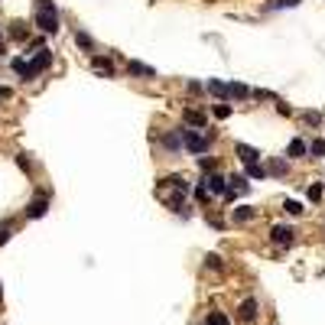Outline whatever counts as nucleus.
I'll list each match as a JSON object with an SVG mask.
<instances>
[{"label": "nucleus", "instance_id": "obj_1", "mask_svg": "<svg viewBox=\"0 0 325 325\" xmlns=\"http://www.w3.org/2000/svg\"><path fill=\"white\" fill-rule=\"evenodd\" d=\"M36 26L43 33H59V10L52 0H36Z\"/></svg>", "mask_w": 325, "mask_h": 325}, {"label": "nucleus", "instance_id": "obj_2", "mask_svg": "<svg viewBox=\"0 0 325 325\" xmlns=\"http://www.w3.org/2000/svg\"><path fill=\"white\" fill-rule=\"evenodd\" d=\"M52 65V52L49 49H39V55L33 62H26V68H23V78H36L39 72H46V68Z\"/></svg>", "mask_w": 325, "mask_h": 325}, {"label": "nucleus", "instance_id": "obj_3", "mask_svg": "<svg viewBox=\"0 0 325 325\" xmlns=\"http://www.w3.org/2000/svg\"><path fill=\"white\" fill-rule=\"evenodd\" d=\"M185 150H189V153H195V156H202L205 150H208V137H202V134H192V130H185Z\"/></svg>", "mask_w": 325, "mask_h": 325}, {"label": "nucleus", "instance_id": "obj_4", "mask_svg": "<svg viewBox=\"0 0 325 325\" xmlns=\"http://www.w3.org/2000/svg\"><path fill=\"white\" fill-rule=\"evenodd\" d=\"M270 241H273V244H280V247H289L296 241V231H293V228H286V225H276L270 231Z\"/></svg>", "mask_w": 325, "mask_h": 325}, {"label": "nucleus", "instance_id": "obj_5", "mask_svg": "<svg viewBox=\"0 0 325 325\" xmlns=\"http://www.w3.org/2000/svg\"><path fill=\"white\" fill-rule=\"evenodd\" d=\"M202 185L208 189V195H228V179L218 176V172H215V176H205Z\"/></svg>", "mask_w": 325, "mask_h": 325}, {"label": "nucleus", "instance_id": "obj_6", "mask_svg": "<svg viewBox=\"0 0 325 325\" xmlns=\"http://www.w3.org/2000/svg\"><path fill=\"white\" fill-rule=\"evenodd\" d=\"M46 211H49V198H46V195H39V198H33V202H30L26 215H30V218H43Z\"/></svg>", "mask_w": 325, "mask_h": 325}, {"label": "nucleus", "instance_id": "obj_7", "mask_svg": "<svg viewBox=\"0 0 325 325\" xmlns=\"http://www.w3.org/2000/svg\"><path fill=\"white\" fill-rule=\"evenodd\" d=\"M238 315H241V322H254L257 319V299H244L241 309H238Z\"/></svg>", "mask_w": 325, "mask_h": 325}, {"label": "nucleus", "instance_id": "obj_8", "mask_svg": "<svg viewBox=\"0 0 325 325\" xmlns=\"http://www.w3.org/2000/svg\"><path fill=\"white\" fill-rule=\"evenodd\" d=\"M238 156H241V163H247V166H251V163H257V150H254V147H247V143H238Z\"/></svg>", "mask_w": 325, "mask_h": 325}, {"label": "nucleus", "instance_id": "obj_9", "mask_svg": "<svg viewBox=\"0 0 325 325\" xmlns=\"http://www.w3.org/2000/svg\"><path fill=\"white\" fill-rule=\"evenodd\" d=\"M91 68H94L98 75H104V78H114V65H111L107 59H94V62H91Z\"/></svg>", "mask_w": 325, "mask_h": 325}, {"label": "nucleus", "instance_id": "obj_10", "mask_svg": "<svg viewBox=\"0 0 325 325\" xmlns=\"http://www.w3.org/2000/svg\"><path fill=\"white\" fill-rule=\"evenodd\" d=\"M166 150H179V147H185V134H166Z\"/></svg>", "mask_w": 325, "mask_h": 325}, {"label": "nucleus", "instance_id": "obj_11", "mask_svg": "<svg viewBox=\"0 0 325 325\" xmlns=\"http://www.w3.org/2000/svg\"><path fill=\"white\" fill-rule=\"evenodd\" d=\"M127 68H130V75H147V78H153V75H156L153 68H150V65H143V62H130Z\"/></svg>", "mask_w": 325, "mask_h": 325}, {"label": "nucleus", "instance_id": "obj_12", "mask_svg": "<svg viewBox=\"0 0 325 325\" xmlns=\"http://www.w3.org/2000/svg\"><path fill=\"white\" fill-rule=\"evenodd\" d=\"M306 143L302 140H289V147H286V156H306Z\"/></svg>", "mask_w": 325, "mask_h": 325}, {"label": "nucleus", "instance_id": "obj_13", "mask_svg": "<svg viewBox=\"0 0 325 325\" xmlns=\"http://www.w3.org/2000/svg\"><path fill=\"white\" fill-rule=\"evenodd\" d=\"M283 211H286V215H302V202H296V198H286V202H283Z\"/></svg>", "mask_w": 325, "mask_h": 325}, {"label": "nucleus", "instance_id": "obj_14", "mask_svg": "<svg viewBox=\"0 0 325 325\" xmlns=\"http://www.w3.org/2000/svg\"><path fill=\"white\" fill-rule=\"evenodd\" d=\"M208 91L218 94V98H228V94H231V91H228V85H221V81H215V78L208 81Z\"/></svg>", "mask_w": 325, "mask_h": 325}, {"label": "nucleus", "instance_id": "obj_15", "mask_svg": "<svg viewBox=\"0 0 325 325\" xmlns=\"http://www.w3.org/2000/svg\"><path fill=\"white\" fill-rule=\"evenodd\" d=\"M251 218H254V208H247V205L234 208V221H251Z\"/></svg>", "mask_w": 325, "mask_h": 325}, {"label": "nucleus", "instance_id": "obj_16", "mask_svg": "<svg viewBox=\"0 0 325 325\" xmlns=\"http://www.w3.org/2000/svg\"><path fill=\"white\" fill-rule=\"evenodd\" d=\"M185 121H189L192 127H202V124H205V114H198V111H185Z\"/></svg>", "mask_w": 325, "mask_h": 325}, {"label": "nucleus", "instance_id": "obj_17", "mask_svg": "<svg viewBox=\"0 0 325 325\" xmlns=\"http://www.w3.org/2000/svg\"><path fill=\"white\" fill-rule=\"evenodd\" d=\"M247 176H254V179H264V176H267V166H260V163H251V166H247Z\"/></svg>", "mask_w": 325, "mask_h": 325}, {"label": "nucleus", "instance_id": "obj_18", "mask_svg": "<svg viewBox=\"0 0 325 325\" xmlns=\"http://www.w3.org/2000/svg\"><path fill=\"white\" fill-rule=\"evenodd\" d=\"M267 169H270L273 176H286V163H283V160H273L270 166H267Z\"/></svg>", "mask_w": 325, "mask_h": 325}, {"label": "nucleus", "instance_id": "obj_19", "mask_svg": "<svg viewBox=\"0 0 325 325\" xmlns=\"http://www.w3.org/2000/svg\"><path fill=\"white\" fill-rule=\"evenodd\" d=\"M306 195H309V202H322V185H319V182H315V185H309V192H306Z\"/></svg>", "mask_w": 325, "mask_h": 325}, {"label": "nucleus", "instance_id": "obj_20", "mask_svg": "<svg viewBox=\"0 0 325 325\" xmlns=\"http://www.w3.org/2000/svg\"><path fill=\"white\" fill-rule=\"evenodd\" d=\"M228 182H231V189H241V192H247V179H244V176H231Z\"/></svg>", "mask_w": 325, "mask_h": 325}, {"label": "nucleus", "instance_id": "obj_21", "mask_svg": "<svg viewBox=\"0 0 325 325\" xmlns=\"http://www.w3.org/2000/svg\"><path fill=\"white\" fill-rule=\"evenodd\" d=\"M228 91H231V98H247V88L244 85H228Z\"/></svg>", "mask_w": 325, "mask_h": 325}, {"label": "nucleus", "instance_id": "obj_22", "mask_svg": "<svg viewBox=\"0 0 325 325\" xmlns=\"http://www.w3.org/2000/svg\"><path fill=\"white\" fill-rule=\"evenodd\" d=\"M205 325H228V319H225L221 312H211L208 319H205Z\"/></svg>", "mask_w": 325, "mask_h": 325}, {"label": "nucleus", "instance_id": "obj_23", "mask_svg": "<svg viewBox=\"0 0 325 325\" xmlns=\"http://www.w3.org/2000/svg\"><path fill=\"white\" fill-rule=\"evenodd\" d=\"M309 150H312L315 156H325V140H315V143H312V147H309Z\"/></svg>", "mask_w": 325, "mask_h": 325}, {"label": "nucleus", "instance_id": "obj_24", "mask_svg": "<svg viewBox=\"0 0 325 325\" xmlns=\"http://www.w3.org/2000/svg\"><path fill=\"white\" fill-rule=\"evenodd\" d=\"M302 121H306V124H319V121H322V117H319V114H315V111H306V114H302Z\"/></svg>", "mask_w": 325, "mask_h": 325}, {"label": "nucleus", "instance_id": "obj_25", "mask_svg": "<svg viewBox=\"0 0 325 325\" xmlns=\"http://www.w3.org/2000/svg\"><path fill=\"white\" fill-rule=\"evenodd\" d=\"M75 39H78V46H85V49H91V46H94V43H91V39H88V36H85V33H78V36H75Z\"/></svg>", "mask_w": 325, "mask_h": 325}, {"label": "nucleus", "instance_id": "obj_26", "mask_svg": "<svg viewBox=\"0 0 325 325\" xmlns=\"http://www.w3.org/2000/svg\"><path fill=\"white\" fill-rule=\"evenodd\" d=\"M215 114H218V117H228V114H231V107H228V104H221V107H215Z\"/></svg>", "mask_w": 325, "mask_h": 325}, {"label": "nucleus", "instance_id": "obj_27", "mask_svg": "<svg viewBox=\"0 0 325 325\" xmlns=\"http://www.w3.org/2000/svg\"><path fill=\"white\" fill-rule=\"evenodd\" d=\"M10 94H13L10 88H4V85H0V101H7V98H10Z\"/></svg>", "mask_w": 325, "mask_h": 325}, {"label": "nucleus", "instance_id": "obj_28", "mask_svg": "<svg viewBox=\"0 0 325 325\" xmlns=\"http://www.w3.org/2000/svg\"><path fill=\"white\" fill-rule=\"evenodd\" d=\"M7 241H10V231H7V228H4V231H0V247H4Z\"/></svg>", "mask_w": 325, "mask_h": 325}, {"label": "nucleus", "instance_id": "obj_29", "mask_svg": "<svg viewBox=\"0 0 325 325\" xmlns=\"http://www.w3.org/2000/svg\"><path fill=\"white\" fill-rule=\"evenodd\" d=\"M299 0H280V7H296Z\"/></svg>", "mask_w": 325, "mask_h": 325}]
</instances>
